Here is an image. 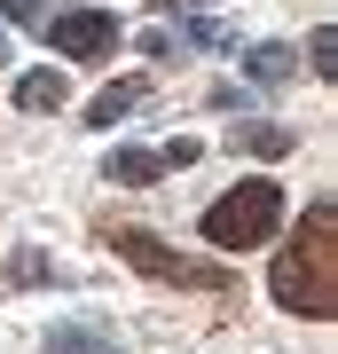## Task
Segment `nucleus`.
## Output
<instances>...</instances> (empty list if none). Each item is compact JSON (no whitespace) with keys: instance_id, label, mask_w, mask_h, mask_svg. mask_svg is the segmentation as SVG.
Here are the masks:
<instances>
[{"instance_id":"obj_1","label":"nucleus","mask_w":338,"mask_h":354,"mask_svg":"<svg viewBox=\"0 0 338 354\" xmlns=\"http://www.w3.org/2000/svg\"><path fill=\"white\" fill-rule=\"evenodd\" d=\"M267 291H276V307H291L307 323L338 315V205L330 197H314L299 213V228L283 236L276 268H267Z\"/></svg>"},{"instance_id":"obj_2","label":"nucleus","mask_w":338,"mask_h":354,"mask_svg":"<svg viewBox=\"0 0 338 354\" xmlns=\"http://www.w3.org/2000/svg\"><path fill=\"white\" fill-rule=\"evenodd\" d=\"M276 228H283V181H267V174H252L228 197L205 205V244H213V252H252V244H267Z\"/></svg>"},{"instance_id":"obj_3","label":"nucleus","mask_w":338,"mask_h":354,"mask_svg":"<svg viewBox=\"0 0 338 354\" xmlns=\"http://www.w3.org/2000/svg\"><path fill=\"white\" fill-rule=\"evenodd\" d=\"M111 252H118V260H134L150 283H181V291H228V283H236L220 260H189L181 244H165L158 228H134V221H118V228H111Z\"/></svg>"},{"instance_id":"obj_4","label":"nucleus","mask_w":338,"mask_h":354,"mask_svg":"<svg viewBox=\"0 0 338 354\" xmlns=\"http://www.w3.org/2000/svg\"><path fill=\"white\" fill-rule=\"evenodd\" d=\"M39 32H48V48L63 55V64H102V55H111L118 39H126L111 8H55Z\"/></svg>"},{"instance_id":"obj_5","label":"nucleus","mask_w":338,"mask_h":354,"mask_svg":"<svg viewBox=\"0 0 338 354\" xmlns=\"http://www.w3.org/2000/svg\"><path fill=\"white\" fill-rule=\"evenodd\" d=\"M228 150H244V158H291L299 150V127H283V118H236Z\"/></svg>"},{"instance_id":"obj_6","label":"nucleus","mask_w":338,"mask_h":354,"mask_svg":"<svg viewBox=\"0 0 338 354\" xmlns=\"http://www.w3.org/2000/svg\"><path fill=\"white\" fill-rule=\"evenodd\" d=\"M142 102H150V79H142V71H134V79H111V87L87 102V127L102 134V127H118L126 111H142Z\"/></svg>"},{"instance_id":"obj_7","label":"nucleus","mask_w":338,"mask_h":354,"mask_svg":"<svg viewBox=\"0 0 338 354\" xmlns=\"http://www.w3.org/2000/svg\"><path fill=\"white\" fill-rule=\"evenodd\" d=\"M244 71H252V87H283V79H299V48H283V39L244 48Z\"/></svg>"},{"instance_id":"obj_8","label":"nucleus","mask_w":338,"mask_h":354,"mask_svg":"<svg viewBox=\"0 0 338 354\" xmlns=\"http://www.w3.org/2000/svg\"><path fill=\"white\" fill-rule=\"evenodd\" d=\"M71 102V79L63 71H24L16 79V111H63Z\"/></svg>"},{"instance_id":"obj_9","label":"nucleus","mask_w":338,"mask_h":354,"mask_svg":"<svg viewBox=\"0 0 338 354\" xmlns=\"http://www.w3.org/2000/svg\"><path fill=\"white\" fill-rule=\"evenodd\" d=\"M158 174H165L158 150H111V181H118V189H150Z\"/></svg>"},{"instance_id":"obj_10","label":"nucleus","mask_w":338,"mask_h":354,"mask_svg":"<svg viewBox=\"0 0 338 354\" xmlns=\"http://www.w3.org/2000/svg\"><path fill=\"white\" fill-rule=\"evenodd\" d=\"M48 354H111V330H102V323H55L48 330Z\"/></svg>"},{"instance_id":"obj_11","label":"nucleus","mask_w":338,"mask_h":354,"mask_svg":"<svg viewBox=\"0 0 338 354\" xmlns=\"http://www.w3.org/2000/svg\"><path fill=\"white\" fill-rule=\"evenodd\" d=\"M8 283H63V268H48V252H32V244H24V252L8 260Z\"/></svg>"},{"instance_id":"obj_12","label":"nucleus","mask_w":338,"mask_h":354,"mask_svg":"<svg viewBox=\"0 0 338 354\" xmlns=\"http://www.w3.org/2000/svg\"><path fill=\"white\" fill-rule=\"evenodd\" d=\"M307 64H314V79H338V32H330V24H314V39H307Z\"/></svg>"},{"instance_id":"obj_13","label":"nucleus","mask_w":338,"mask_h":354,"mask_svg":"<svg viewBox=\"0 0 338 354\" xmlns=\"http://www.w3.org/2000/svg\"><path fill=\"white\" fill-rule=\"evenodd\" d=\"M55 8H63V0H0V16H8V24H48Z\"/></svg>"},{"instance_id":"obj_14","label":"nucleus","mask_w":338,"mask_h":354,"mask_svg":"<svg viewBox=\"0 0 338 354\" xmlns=\"http://www.w3.org/2000/svg\"><path fill=\"white\" fill-rule=\"evenodd\" d=\"M0 71H8V32H0Z\"/></svg>"}]
</instances>
